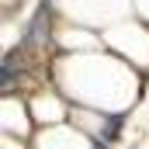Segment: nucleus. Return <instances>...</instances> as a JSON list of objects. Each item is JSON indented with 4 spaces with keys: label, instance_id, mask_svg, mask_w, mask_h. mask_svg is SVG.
<instances>
[{
    "label": "nucleus",
    "instance_id": "obj_1",
    "mask_svg": "<svg viewBox=\"0 0 149 149\" xmlns=\"http://www.w3.org/2000/svg\"><path fill=\"white\" fill-rule=\"evenodd\" d=\"M97 149H108V146H101V142H97Z\"/></svg>",
    "mask_w": 149,
    "mask_h": 149
}]
</instances>
